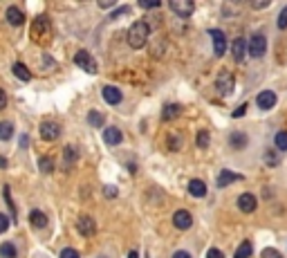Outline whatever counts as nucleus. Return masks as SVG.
I'll use <instances>...</instances> for the list:
<instances>
[{"label": "nucleus", "mask_w": 287, "mask_h": 258, "mask_svg": "<svg viewBox=\"0 0 287 258\" xmlns=\"http://www.w3.org/2000/svg\"><path fill=\"white\" fill-rule=\"evenodd\" d=\"M30 34H32V41L34 43H38V45H47V43L52 41V23H50V18H45V16L34 18Z\"/></svg>", "instance_id": "f257e3e1"}, {"label": "nucleus", "mask_w": 287, "mask_h": 258, "mask_svg": "<svg viewBox=\"0 0 287 258\" xmlns=\"http://www.w3.org/2000/svg\"><path fill=\"white\" fill-rule=\"evenodd\" d=\"M148 36H151V25L144 23V20H137V23L130 25L128 30V45L139 50L148 43Z\"/></svg>", "instance_id": "f03ea898"}, {"label": "nucleus", "mask_w": 287, "mask_h": 258, "mask_svg": "<svg viewBox=\"0 0 287 258\" xmlns=\"http://www.w3.org/2000/svg\"><path fill=\"white\" fill-rule=\"evenodd\" d=\"M234 88H236V79H234V74L229 70H222L220 74H218V79H216V90L222 97H229V94L234 92Z\"/></svg>", "instance_id": "7ed1b4c3"}, {"label": "nucleus", "mask_w": 287, "mask_h": 258, "mask_svg": "<svg viewBox=\"0 0 287 258\" xmlns=\"http://www.w3.org/2000/svg\"><path fill=\"white\" fill-rule=\"evenodd\" d=\"M267 52V38H265V34H253L252 38H249V54H252L253 59H260L263 54Z\"/></svg>", "instance_id": "20e7f679"}, {"label": "nucleus", "mask_w": 287, "mask_h": 258, "mask_svg": "<svg viewBox=\"0 0 287 258\" xmlns=\"http://www.w3.org/2000/svg\"><path fill=\"white\" fill-rule=\"evenodd\" d=\"M74 63L79 65V68H83L85 72H90V74H97L99 72V65H97V61L90 56L85 50H81V52H76V56H74Z\"/></svg>", "instance_id": "39448f33"}, {"label": "nucleus", "mask_w": 287, "mask_h": 258, "mask_svg": "<svg viewBox=\"0 0 287 258\" xmlns=\"http://www.w3.org/2000/svg\"><path fill=\"white\" fill-rule=\"evenodd\" d=\"M76 229H79V234H81V236L90 238V236L97 234V223H94L92 216L83 213V216H79V220H76Z\"/></svg>", "instance_id": "423d86ee"}, {"label": "nucleus", "mask_w": 287, "mask_h": 258, "mask_svg": "<svg viewBox=\"0 0 287 258\" xmlns=\"http://www.w3.org/2000/svg\"><path fill=\"white\" fill-rule=\"evenodd\" d=\"M169 7H170V9H173V12H175L180 18H188L191 14L195 12V2H191V0H170Z\"/></svg>", "instance_id": "0eeeda50"}, {"label": "nucleus", "mask_w": 287, "mask_h": 258, "mask_svg": "<svg viewBox=\"0 0 287 258\" xmlns=\"http://www.w3.org/2000/svg\"><path fill=\"white\" fill-rule=\"evenodd\" d=\"M59 135H61V126L56 121H43L41 123V137L45 141L59 139Z\"/></svg>", "instance_id": "6e6552de"}, {"label": "nucleus", "mask_w": 287, "mask_h": 258, "mask_svg": "<svg viewBox=\"0 0 287 258\" xmlns=\"http://www.w3.org/2000/svg\"><path fill=\"white\" fill-rule=\"evenodd\" d=\"M258 206V200L253 193H242L238 195V209H240L242 213H253Z\"/></svg>", "instance_id": "1a4fd4ad"}, {"label": "nucleus", "mask_w": 287, "mask_h": 258, "mask_svg": "<svg viewBox=\"0 0 287 258\" xmlns=\"http://www.w3.org/2000/svg\"><path fill=\"white\" fill-rule=\"evenodd\" d=\"M256 103L260 110H271L276 106V92L274 90H263V92L256 97Z\"/></svg>", "instance_id": "9d476101"}, {"label": "nucleus", "mask_w": 287, "mask_h": 258, "mask_svg": "<svg viewBox=\"0 0 287 258\" xmlns=\"http://www.w3.org/2000/svg\"><path fill=\"white\" fill-rule=\"evenodd\" d=\"M209 34L213 38V52H216V56H224V50H227V36H224V32L211 30Z\"/></svg>", "instance_id": "9b49d317"}, {"label": "nucleus", "mask_w": 287, "mask_h": 258, "mask_svg": "<svg viewBox=\"0 0 287 258\" xmlns=\"http://www.w3.org/2000/svg\"><path fill=\"white\" fill-rule=\"evenodd\" d=\"M173 224H175L177 229H191V224H193V216H191L186 209H180V211L173 213Z\"/></svg>", "instance_id": "f8f14e48"}, {"label": "nucleus", "mask_w": 287, "mask_h": 258, "mask_svg": "<svg viewBox=\"0 0 287 258\" xmlns=\"http://www.w3.org/2000/svg\"><path fill=\"white\" fill-rule=\"evenodd\" d=\"M101 94H103V99H106L108 103H110V106H117V103H121V99H123L121 90L115 88V86H106Z\"/></svg>", "instance_id": "ddd939ff"}, {"label": "nucleus", "mask_w": 287, "mask_h": 258, "mask_svg": "<svg viewBox=\"0 0 287 258\" xmlns=\"http://www.w3.org/2000/svg\"><path fill=\"white\" fill-rule=\"evenodd\" d=\"M121 130H119V128H112V126H110V128H106V130H103V141H106V144H108V146H119V144H121Z\"/></svg>", "instance_id": "4468645a"}, {"label": "nucleus", "mask_w": 287, "mask_h": 258, "mask_svg": "<svg viewBox=\"0 0 287 258\" xmlns=\"http://www.w3.org/2000/svg\"><path fill=\"white\" fill-rule=\"evenodd\" d=\"M238 180H245L240 173H231V171H222L220 175H218V187H229V184L238 182Z\"/></svg>", "instance_id": "2eb2a0df"}, {"label": "nucleus", "mask_w": 287, "mask_h": 258, "mask_svg": "<svg viewBox=\"0 0 287 258\" xmlns=\"http://www.w3.org/2000/svg\"><path fill=\"white\" fill-rule=\"evenodd\" d=\"M5 16H7V23H9V25H14V27H18V25H23V20H25L23 12H20L18 7H9Z\"/></svg>", "instance_id": "dca6fc26"}, {"label": "nucleus", "mask_w": 287, "mask_h": 258, "mask_svg": "<svg viewBox=\"0 0 287 258\" xmlns=\"http://www.w3.org/2000/svg\"><path fill=\"white\" fill-rule=\"evenodd\" d=\"M188 193L193 195V198H204L206 184L202 182V180H191V182H188Z\"/></svg>", "instance_id": "f3484780"}, {"label": "nucleus", "mask_w": 287, "mask_h": 258, "mask_svg": "<svg viewBox=\"0 0 287 258\" xmlns=\"http://www.w3.org/2000/svg\"><path fill=\"white\" fill-rule=\"evenodd\" d=\"M231 52H234V59L240 63V61L247 56V43L242 41V38H236L234 45H231Z\"/></svg>", "instance_id": "a211bd4d"}, {"label": "nucleus", "mask_w": 287, "mask_h": 258, "mask_svg": "<svg viewBox=\"0 0 287 258\" xmlns=\"http://www.w3.org/2000/svg\"><path fill=\"white\" fill-rule=\"evenodd\" d=\"M180 112H182V106H180V103H169V106L162 110V119H164V121H170V119L180 117Z\"/></svg>", "instance_id": "6ab92c4d"}, {"label": "nucleus", "mask_w": 287, "mask_h": 258, "mask_svg": "<svg viewBox=\"0 0 287 258\" xmlns=\"http://www.w3.org/2000/svg\"><path fill=\"white\" fill-rule=\"evenodd\" d=\"M30 223H32V227H36V229H43V227H47V216L43 211H32L30 213Z\"/></svg>", "instance_id": "aec40b11"}, {"label": "nucleus", "mask_w": 287, "mask_h": 258, "mask_svg": "<svg viewBox=\"0 0 287 258\" xmlns=\"http://www.w3.org/2000/svg\"><path fill=\"white\" fill-rule=\"evenodd\" d=\"M14 74H16L20 81H32V72L27 70V65H23V63H14Z\"/></svg>", "instance_id": "412c9836"}, {"label": "nucleus", "mask_w": 287, "mask_h": 258, "mask_svg": "<svg viewBox=\"0 0 287 258\" xmlns=\"http://www.w3.org/2000/svg\"><path fill=\"white\" fill-rule=\"evenodd\" d=\"M63 157H65V166L70 169V166L76 162V157H79V151H76L74 146H65V151H63Z\"/></svg>", "instance_id": "4be33fe9"}, {"label": "nucleus", "mask_w": 287, "mask_h": 258, "mask_svg": "<svg viewBox=\"0 0 287 258\" xmlns=\"http://www.w3.org/2000/svg\"><path fill=\"white\" fill-rule=\"evenodd\" d=\"M252 252H253L252 242L245 241L240 247H238V252H236V256H234V258H249V256H252Z\"/></svg>", "instance_id": "5701e85b"}, {"label": "nucleus", "mask_w": 287, "mask_h": 258, "mask_svg": "<svg viewBox=\"0 0 287 258\" xmlns=\"http://www.w3.org/2000/svg\"><path fill=\"white\" fill-rule=\"evenodd\" d=\"M0 256L2 258H16L18 256L16 247H14L12 242H2V245H0Z\"/></svg>", "instance_id": "b1692460"}, {"label": "nucleus", "mask_w": 287, "mask_h": 258, "mask_svg": "<svg viewBox=\"0 0 287 258\" xmlns=\"http://www.w3.org/2000/svg\"><path fill=\"white\" fill-rule=\"evenodd\" d=\"M229 141H231V146L234 148H245L247 146V135H242V133H234V135L229 137Z\"/></svg>", "instance_id": "393cba45"}, {"label": "nucleus", "mask_w": 287, "mask_h": 258, "mask_svg": "<svg viewBox=\"0 0 287 258\" xmlns=\"http://www.w3.org/2000/svg\"><path fill=\"white\" fill-rule=\"evenodd\" d=\"M14 135V126L9 121H0V139H12Z\"/></svg>", "instance_id": "a878e982"}, {"label": "nucleus", "mask_w": 287, "mask_h": 258, "mask_svg": "<svg viewBox=\"0 0 287 258\" xmlns=\"http://www.w3.org/2000/svg\"><path fill=\"white\" fill-rule=\"evenodd\" d=\"M88 121H90V126H94V128H101V126H103V115L97 112V110H90Z\"/></svg>", "instance_id": "bb28decb"}, {"label": "nucleus", "mask_w": 287, "mask_h": 258, "mask_svg": "<svg viewBox=\"0 0 287 258\" xmlns=\"http://www.w3.org/2000/svg\"><path fill=\"white\" fill-rule=\"evenodd\" d=\"M274 144H276V148H278V151H287V133H285V130L276 133Z\"/></svg>", "instance_id": "cd10ccee"}, {"label": "nucleus", "mask_w": 287, "mask_h": 258, "mask_svg": "<svg viewBox=\"0 0 287 258\" xmlns=\"http://www.w3.org/2000/svg\"><path fill=\"white\" fill-rule=\"evenodd\" d=\"M209 141H211L209 133H206V130H200V133H198V137H195V144H198L200 148H206V146H209Z\"/></svg>", "instance_id": "c85d7f7f"}, {"label": "nucleus", "mask_w": 287, "mask_h": 258, "mask_svg": "<svg viewBox=\"0 0 287 258\" xmlns=\"http://www.w3.org/2000/svg\"><path fill=\"white\" fill-rule=\"evenodd\" d=\"M169 148L170 151H180L182 148V135H175V133L169 135Z\"/></svg>", "instance_id": "c756f323"}, {"label": "nucleus", "mask_w": 287, "mask_h": 258, "mask_svg": "<svg viewBox=\"0 0 287 258\" xmlns=\"http://www.w3.org/2000/svg\"><path fill=\"white\" fill-rule=\"evenodd\" d=\"M41 171L43 173H52L54 171V159L52 157H41Z\"/></svg>", "instance_id": "7c9ffc66"}, {"label": "nucleus", "mask_w": 287, "mask_h": 258, "mask_svg": "<svg viewBox=\"0 0 287 258\" xmlns=\"http://www.w3.org/2000/svg\"><path fill=\"white\" fill-rule=\"evenodd\" d=\"M276 25H278V30H285V27H287V7H283V12L278 14V20H276Z\"/></svg>", "instance_id": "2f4dec72"}, {"label": "nucleus", "mask_w": 287, "mask_h": 258, "mask_svg": "<svg viewBox=\"0 0 287 258\" xmlns=\"http://www.w3.org/2000/svg\"><path fill=\"white\" fill-rule=\"evenodd\" d=\"M260 258H283L281 252H276V249H271V247H267V249H263V254H260Z\"/></svg>", "instance_id": "473e14b6"}, {"label": "nucleus", "mask_w": 287, "mask_h": 258, "mask_svg": "<svg viewBox=\"0 0 287 258\" xmlns=\"http://www.w3.org/2000/svg\"><path fill=\"white\" fill-rule=\"evenodd\" d=\"M265 162H267V166H278V159H276L274 151H267V153H265Z\"/></svg>", "instance_id": "72a5a7b5"}, {"label": "nucleus", "mask_w": 287, "mask_h": 258, "mask_svg": "<svg viewBox=\"0 0 287 258\" xmlns=\"http://www.w3.org/2000/svg\"><path fill=\"white\" fill-rule=\"evenodd\" d=\"M7 229H9V216L0 213V234H5Z\"/></svg>", "instance_id": "f704fd0d"}, {"label": "nucleus", "mask_w": 287, "mask_h": 258, "mask_svg": "<svg viewBox=\"0 0 287 258\" xmlns=\"http://www.w3.org/2000/svg\"><path fill=\"white\" fill-rule=\"evenodd\" d=\"M61 258H81V256H79V252H76V249L68 247V249H63V252H61Z\"/></svg>", "instance_id": "c9c22d12"}, {"label": "nucleus", "mask_w": 287, "mask_h": 258, "mask_svg": "<svg viewBox=\"0 0 287 258\" xmlns=\"http://www.w3.org/2000/svg\"><path fill=\"white\" fill-rule=\"evenodd\" d=\"M103 195H106V198H117L119 195V191H117V187H103Z\"/></svg>", "instance_id": "e433bc0d"}, {"label": "nucleus", "mask_w": 287, "mask_h": 258, "mask_svg": "<svg viewBox=\"0 0 287 258\" xmlns=\"http://www.w3.org/2000/svg\"><path fill=\"white\" fill-rule=\"evenodd\" d=\"M159 5H162L159 0H152V2H144V0H141V2H139V7H141V9H157Z\"/></svg>", "instance_id": "4c0bfd02"}, {"label": "nucleus", "mask_w": 287, "mask_h": 258, "mask_svg": "<svg viewBox=\"0 0 287 258\" xmlns=\"http://www.w3.org/2000/svg\"><path fill=\"white\" fill-rule=\"evenodd\" d=\"M206 258H224V254L218 249V247H211L209 252H206Z\"/></svg>", "instance_id": "58836bf2"}, {"label": "nucleus", "mask_w": 287, "mask_h": 258, "mask_svg": "<svg viewBox=\"0 0 287 258\" xmlns=\"http://www.w3.org/2000/svg\"><path fill=\"white\" fill-rule=\"evenodd\" d=\"M5 200H7V205H9V209H12V213H16V206H14V200L9 198V187H5Z\"/></svg>", "instance_id": "ea45409f"}, {"label": "nucleus", "mask_w": 287, "mask_h": 258, "mask_svg": "<svg viewBox=\"0 0 287 258\" xmlns=\"http://www.w3.org/2000/svg\"><path fill=\"white\" fill-rule=\"evenodd\" d=\"M128 12H130L128 7H119V9H117V12H115V14H112V16H110V18H112V20H117V18H119V16H123V14H128Z\"/></svg>", "instance_id": "a19ab883"}, {"label": "nucleus", "mask_w": 287, "mask_h": 258, "mask_svg": "<svg viewBox=\"0 0 287 258\" xmlns=\"http://www.w3.org/2000/svg\"><path fill=\"white\" fill-rule=\"evenodd\" d=\"M247 112V103H242V106H238V110H234V119H238V117H242Z\"/></svg>", "instance_id": "79ce46f5"}, {"label": "nucleus", "mask_w": 287, "mask_h": 258, "mask_svg": "<svg viewBox=\"0 0 287 258\" xmlns=\"http://www.w3.org/2000/svg\"><path fill=\"white\" fill-rule=\"evenodd\" d=\"M253 9H265V7H270V0H263V2H252Z\"/></svg>", "instance_id": "37998d69"}, {"label": "nucleus", "mask_w": 287, "mask_h": 258, "mask_svg": "<svg viewBox=\"0 0 287 258\" xmlns=\"http://www.w3.org/2000/svg\"><path fill=\"white\" fill-rule=\"evenodd\" d=\"M7 106V94H5V90H0V110Z\"/></svg>", "instance_id": "c03bdc74"}, {"label": "nucleus", "mask_w": 287, "mask_h": 258, "mask_svg": "<svg viewBox=\"0 0 287 258\" xmlns=\"http://www.w3.org/2000/svg\"><path fill=\"white\" fill-rule=\"evenodd\" d=\"M173 258H191V254H188V252H184V249H180V252H175V254H173Z\"/></svg>", "instance_id": "a18cd8bd"}, {"label": "nucleus", "mask_w": 287, "mask_h": 258, "mask_svg": "<svg viewBox=\"0 0 287 258\" xmlns=\"http://www.w3.org/2000/svg\"><path fill=\"white\" fill-rule=\"evenodd\" d=\"M99 7L101 9H108V7H115V2H112V0H101Z\"/></svg>", "instance_id": "49530a36"}, {"label": "nucleus", "mask_w": 287, "mask_h": 258, "mask_svg": "<svg viewBox=\"0 0 287 258\" xmlns=\"http://www.w3.org/2000/svg\"><path fill=\"white\" fill-rule=\"evenodd\" d=\"M128 258H139V256H137V252H130V254H128Z\"/></svg>", "instance_id": "de8ad7c7"}]
</instances>
